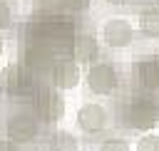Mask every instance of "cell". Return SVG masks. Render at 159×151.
<instances>
[{
    "label": "cell",
    "instance_id": "obj_1",
    "mask_svg": "<svg viewBox=\"0 0 159 151\" xmlns=\"http://www.w3.org/2000/svg\"><path fill=\"white\" fill-rule=\"evenodd\" d=\"M72 40H75V25L65 15H35V20H30L27 25V42L42 45L47 50L57 45L60 47L72 45Z\"/></svg>",
    "mask_w": 159,
    "mask_h": 151
},
{
    "label": "cell",
    "instance_id": "obj_19",
    "mask_svg": "<svg viewBox=\"0 0 159 151\" xmlns=\"http://www.w3.org/2000/svg\"><path fill=\"white\" fill-rule=\"evenodd\" d=\"M104 2H109V5H124L127 0H104Z\"/></svg>",
    "mask_w": 159,
    "mask_h": 151
},
{
    "label": "cell",
    "instance_id": "obj_14",
    "mask_svg": "<svg viewBox=\"0 0 159 151\" xmlns=\"http://www.w3.org/2000/svg\"><path fill=\"white\" fill-rule=\"evenodd\" d=\"M139 30L147 37H159V10L149 7L139 15Z\"/></svg>",
    "mask_w": 159,
    "mask_h": 151
},
{
    "label": "cell",
    "instance_id": "obj_16",
    "mask_svg": "<svg viewBox=\"0 0 159 151\" xmlns=\"http://www.w3.org/2000/svg\"><path fill=\"white\" fill-rule=\"evenodd\" d=\"M12 25V7L7 5V0H0V32L7 30Z\"/></svg>",
    "mask_w": 159,
    "mask_h": 151
},
{
    "label": "cell",
    "instance_id": "obj_15",
    "mask_svg": "<svg viewBox=\"0 0 159 151\" xmlns=\"http://www.w3.org/2000/svg\"><path fill=\"white\" fill-rule=\"evenodd\" d=\"M137 151H159V136H157V134L142 136L139 144H137Z\"/></svg>",
    "mask_w": 159,
    "mask_h": 151
},
{
    "label": "cell",
    "instance_id": "obj_7",
    "mask_svg": "<svg viewBox=\"0 0 159 151\" xmlns=\"http://www.w3.org/2000/svg\"><path fill=\"white\" fill-rule=\"evenodd\" d=\"M102 40L109 45V47H127L132 40H134V27L129 20L124 17H112L104 22L102 27Z\"/></svg>",
    "mask_w": 159,
    "mask_h": 151
},
{
    "label": "cell",
    "instance_id": "obj_3",
    "mask_svg": "<svg viewBox=\"0 0 159 151\" xmlns=\"http://www.w3.org/2000/svg\"><path fill=\"white\" fill-rule=\"evenodd\" d=\"M0 89L10 99L22 101V99H30V97L37 94V79H35V74L25 64L12 62V64H7L0 72Z\"/></svg>",
    "mask_w": 159,
    "mask_h": 151
},
{
    "label": "cell",
    "instance_id": "obj_10",
    "mask_svg": "<svg viewBox=\"0 0 159 151\" xmlns=\"http://www.w3.org/2000/svg\"><path fill=\"white\" fill-rule=\"evenodd\" d=\"M52 50H47V47H42V45H35V42H27L25 45V50H22V62L20 64H25L30 72H40V69H50L52 67Z\"/></svg>",
    "mask_w": 159,
    "mask_h": 151
},
{
    "label": "cell",
    "instance_id": "obj_5",
    "mask_svg": "<svg viewBox=\"0 0 159 151\" xmlns=\"http://www.w3.org/2000/svg\"><path fill=\"white\" fill-rule=\"evenodd\" d=\"M117 69L109 64V62H97V64H89V72H87V87L92 94L97 97H107V94H114L117 92Z\"/></svg>",
    "mask_w": 159,
    "mask_h": 151
},
{
    "label": "cell",
    "instance_id": "obj_17",
    "mask_svg": "<svg viewBox=\"0 0 159 151\" xmlns=\"http://www.w3.org/2000/svg\"><path fill=\"white\" fill-rule=\"evenodd\" d=\"M99 151H129V144L122 139H107V141H102Z\"/></svg>",
    "mask_w": 159,
    "mask_h": 151
},
{
    "label": "cell",
    "instance_id": "obj_4",
    "mask_svg": "<svg viewBox=\"0 0 159 151\" xmlns=\"http://www.w3.org/2000/svg\"><path fill=\"white\" fill-rule=\"evenodd\" d=\"M159 119L157 101L147 94H134L122 106V124L127 129H149Z\"/></svg>",
    "mask_w": 159,
    "mask_h": 151
},
{
    "label": "cell",
    "instance_id": "obj_13",
    "mask_svg": "<svg viewBox=\"0 0 159 151\" xmlns=\"http://www.w3.org/2000/svg\"><path fill=\"white\" fill-rule=\"evenodd\" d=\"M47 151H80V141L70 131H55L47 139Z\"/></svg>",
    "mask_w": 159,
    "mask_h": 151
},
{
    "label": "cell",
    "instance_id": "obj_8",
    "mask_svg": "<svg viewBox=\"0 0 159 151\" xmlns=\"http://www.w3.org/2000/svg\"><path fill=\"white\" fill-rule=\"evenodd\" d=\"M50 77H52L55 89H75L77 82H80V67H77L75 59L60 57V59L52 62V67H50Z\"/></svg>",
    "mask_w": 159,
    "mask_h": 151
},
{
    "label": "cell",
    "instance_id": "obj_6",
    "mask_svg": "<svg viewBox=\"0 0 159 151\" xmlns=\"http://www.w3.org/2000/svg\"><path fill=\"white\" fill-rule=\"evenodd\" d=\"M32 109L42 121H60L65 116V97L57 89H37Z\"/></svg>",
    "mask_w": 159,
    "mask_h": 151
},
{
    "label": "cell",
    "instance_id": "obj_21",
    "mask_svg": "<svg viewBox=\"0 0 159 151\" xmlns=\"http://www.w3.org/2000/svg\"><path fill=\"white\" fill-rule=\"evenodd\" d=\"M157 5H159V0H157Z\"/></svg>",
    "mask_w": 159,
    "mask_h": 151
},
{
    "label": "cell",
    "instance_id": "obj_20",
    "mask_svg": "<svg viewBox=\"0 0 159 151\" xmlns=\"http://www.w3.org/2000/svg\"><path fill=\"white\" fill-rule=\"evenodd\" d=\"M0 54H2V37H0Z\"/></svg>",
    "mask_w": 159,
    "mask_h": 151
},
{
    "label": "cell",
    "instance_id": "obj_18",
    "mask_svg": "<svg viewBox=\"0 0 159 151\" xmlns=\"http://www.w3.org/2000/svg\"><path fill=\"white\" fill-rule=\"evenodd\" d=\"M0 151H20V146L7 141V139H0Z\"/></svg>",
    "mask_w": 159,
    "mask_h": 151
},
{
    "label": "cell",
    "instance_id": "obj_2",
    "mask_svg": "<svg viewBox=\"0 0 159 151\" xmlns=\"http://www.w3.org/2000/svg\"><path fill=\"white\" fill-rule=\"evenodd\" d=\"M2 131H5L7 141H12L17 146L20 144H30L40 131V121H37L35 109L32 106H12L5 114Z\"/></svg>",
    "mask_w": 159,
    "mask_h": 151
},
{
    "label": "cell",
    "instance_id": "obj_11",
    "mask_svg": "<svg viewBox=\"0 0 159 151\" xmlns=\"http://www.w3.org/2000/svg\"><path fill=\"white\" fill-rule=\"evenodd\" d=\"M70 47H72L77 64H92L99 57V42H97L94 35H75Z\"/></svg>",
    "mask_w": 159,
    "mask_h": 151
},
{
    "label": "cell",
    "instance_id": "obj_12",
    "mask_svg": "<svg viewBox=\"0 0 159 151\" xmlns=\"http://www.w3.org/2000/svg\"><path fill=\"white\" fill-rule=\"evenodd\" d=\"M137 79L144 89L154 92L159 89V57H149V59H142L137 64Z\"/></svg>",
    "mask_w": 159,
    "mask_h": 151
},
{
    "label": "cell",
    "instance_id": "obj_9",
    "mask_svg": "<svg viewBox=\"0 0 159 151\" xmlns=\"http://www.w3.org/2000/svg\"><path fill=\"white\" fill-rule=\"evenodd\" d=\"M107 109L102 106V104H94V101H89V104H82L80 109H77V124H80V129L82 131H87V134H94V131H102L104 126H107Z\"/></svg>",
    "mask_w": 159,
    "mask_h": 151
}]
</instances>
